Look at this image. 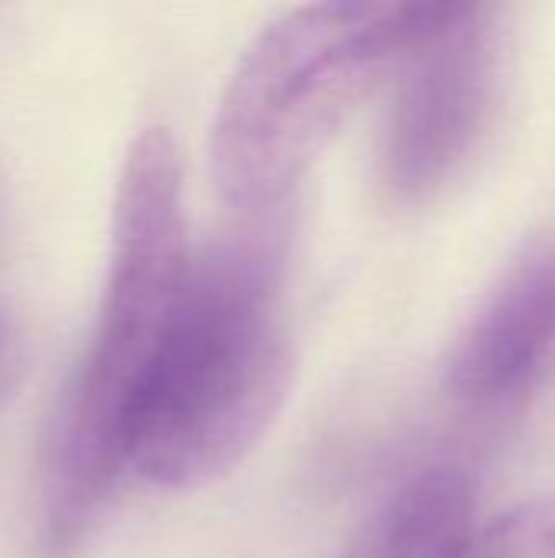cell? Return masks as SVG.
Here are the masks:
<instances>
[{"mask_svg": "<svg viewBox=\"0 0 555 558\" xmlns=\"http://www.w3.org/2000/svg\"><path fill=\"white\" fill-rule=\"evenodd\" d=\"M291 379L285 235L275 222L245 226L190 258L128 422L124 464L164 490L226 477L265 438Z\"/></svg>", "mask_w": 555, "mask_h": 558, "instance_id": "cell-1", "label": "cell"}, {"mask_svg": "<svg viewBox=\"0 0 555 558\" xmlns=\"http://www.w3.org/2000/svg\"><path fill=\"white\" fill-rule=\"evenodd\" d=\"M190 258L177 144L167 128H144L118 173L98 324L43 448L39 546L46 556H65L82 543L128 468V422L180 304Z\"/></svg>", "mask_w": 555, "mask_h": 558, "instance_id": "cell-2", "label": "cell"}, {"mask_svg": "<svg viewBox=\"0 0 555 558\" xmlns=\"http://www.w3.org/2000/svg\"><path fill=\"white\" fill-rule=\"evenodd\" d=\"M455 3H307L272 20L219 98L209 167L245 213L275 209L347 118L451 16Z\"/></svg>", "mask_w": 555, "mask_h": 558, "instance_id": "cell-3", "label": "cell"}, {"mask_svg": "<svg viewBox=\"0 0 555 558\" xmlns=\"http://www.w3.org/2000/svg\"><path fill=\"white\" fill-rule=\"evenodd\" d=\"M507 62L497 7L455 3L409 56L389 111L379 173L399 203L435 199L474 157L494 124Z\"/></svg>", "mask_w": 555, "mask_h": 558, "instance_id": "cell-4", "label": "cell"}, {"mask_svg": "<svg viewBox=\"0 0 555 558\" xmlns=\"http://www.w3.org/2000/svg\"><path fill=\"white\" fill-rule=\"evenodd\" d=\"M555 366V226L533 235L504 268L461 330L445 389L455 402L494 412L523 402Z\"/></svg>", "mask_w": 555, "mask_h": 558, "instance_id": "cell-5", "label": "cell"}, {"mask_svg": "<svg viewBox=\"0 0 555 558\" xmlns=\"http://www.w3.org/2000/svg\"><path fill=\"white\" fill-rule=\"evenodd\" d=\"M471 481L458 468H429L399 487L340 558H461L474 533Z\"/></svg>", "mask_w": 555, "mask_h": 558, "instance_id": "cell-6", "label": "cell"}, {"mask_svg": "<svg viewBox=\"0 0 555 558\" xmlns=\"http://www.w3.org/2000/svg\"><path fill=\"white\" fill-rule=\"evenodd\" d=\"M461 558H555V497L504 510L471 533Z\"/></svg>", "mask_w": 555, "mask_h": 558, "instance_id": "cell-7", "label": "cell"}, {"mask_svg": "<svg viewBox=\"0 0 555 558\" xmlns=\"http://www.w3.org/2000/svg\"><path fill=\"white\" fill-rule=\"evenodd\" d=\"M26 373V337L13 311L0 301V402L13 396Z\"/></svg>", "mask_w": 555, "mask_h": 558, "instance_id": "cell-8", "label": "cell"}, {"mask_svg": "<svg viewBox=\"0 0 555 558\" xmlns=\"http://www.w3.org/2000/svg\"><path fill=\"white\" fill-rule=\"evenodd\" d=\"M3 206H7V199H3V173H0V222H3Z\"/></svg>", "mask_w": 555, "mask_h": 558, "instance_id": "cell-9", "label": "cell"}]
</instances>
